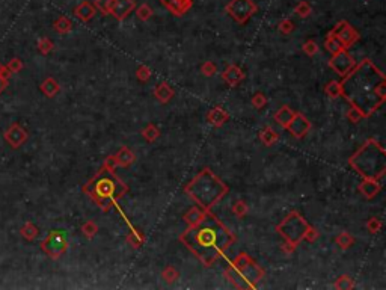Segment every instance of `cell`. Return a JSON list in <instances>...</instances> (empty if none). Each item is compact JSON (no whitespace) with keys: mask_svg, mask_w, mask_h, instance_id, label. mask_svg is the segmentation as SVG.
Here are the masks:
<instances>
[{"mask_svg":"<svg viewBox=\"0 0 386 290\" xmlns=\"http://www.w3.org/2000/svg\"><path fill=\"white\" fill-rule=\"evenodd\" d=\"M341 96L364 118L373 115L386 98L385 74L369 59H364L341 82Z\"/></svg>","mask_w":386,"mask_h":290,"instance_id":"cell-1","label":"cell"},{"mask_svg":"<svg viewBox=\"0 0 386 290\" xmlns=\"http://www.w3.org/2000/svg\"><path fill=\"white\" fill-rule=\"evenodd\" d=\"M180 240L205 266H213L233 245L236 237L207 210L198 222L189 225L187 230L180 236Z\"/></svg>","mask_w":386,"mask_h":290,"instance_id":"cell-2","label":"cell"},{"mask_svg":"<svg viewBox=\"0 0 386 290\" xmlns=\"http://www.w3.org/2000/svg\"><path fill=\"white\" fill-rule=\"evenodd\" d=\"M83 192L88 193L101 207L103 212H107L116 204V200L129 192V188L124 181L116 177L113 171L101 166L97 175L83 186Z\"/></svg>","mask_w":386,"mask_h":290,"instance_id":"cell-3","label":"cell"},{"mask_svg":"<svg viewBox=\"0 0 386 290\" xmlns=\"http://www.w3.org/2000/svg\"><path fill=\"white\" fill-rule=\"evenodd\" d=\"M184 191L198 206L210 210L222 200L229 189L210 168H205L184 188Z\"/></svg>","mask_w":386,"mask_h":290,"instance_id":"cell-4","label":"cell"},{"mask_svg":"<svg viewBox=\"0 0 386 290\" xmlns=\"http://www.w3.org/2000/svg\"><path fill=\"white\" fill-rule=\"evenodd\" d=\"M349 165L364 178L382 180L386 173L385 148L374 139H368L349 159Z\"/></svg>","mask_w":386,"mask_h":290,"instance_id":"cell-5","label":"cell"},{"mask_svg":"<svg viewBox=\"0 0 386 290\" xmlns=\"http://www.w3.org/2000/svg\"><path fill=\"white\" fill-rule=\"evenodd\" d=\"M308 228H310V224L303 219V216L300 215V213L291 212L290 215L276 227V230L284 236V239L288 243L297 247L299 243L303 240Z\"/></svg>","mask_w":386,"mask_h":290,"instance_id":"cell-6","label":"cell"},{"mask_svg":"<svg viewBox=\"0 0 386 290\" xmlns=\"http://www.w3.org/2000/svg\"><path fill=\"white\" fill-rule=\"evenodd\" d=\"M231 265H233L241 273L243 278L248 283H251L254 287H257V283L264 277V271H262L246 252H240L234 260L231 262Z\"/></svg>","mask_w":386,"mask_h":290,"instance_id":"cell-7","label":"cell"},{"mask_svg":"<svg viewBox=\"0 0 386 290\" xmlns=\"http://www.w3.org/2000/svg\"><path fill=\"white\" fill-rule=\"evenodd\" d=\"M41 250L50 258H59L68 250V239L64 230H52L41 242Z\"/></svg>","mask_w":386,"mask_h":290,"instance_id":"cell-8","label":"cell"},{"mask_svg":"<svg viewBox=\"0 0 386 290\" xmlns=\"http://www.w3.org/2000/svg\"><path fill=\"white\" fill-rule=\"evenodd\" d=\"M257 5L252 0H231L225 6V11L228 15H231L237 23L244 24L252 15L257 12Z\"/></svg>","mask_w":386,"mask_h":290,"instance_id":"cell-9","label":"cell"},{"mask_svg":"<svg viewBox=\"0 0 386 290\" xmlns=\"http://www.w3.org/2000/svg\"><path fill=\"white\" fill-rule=\"evenodd\" d=\"M356 60H354V58L347 52V49L341 50V52H338L335 55H332L331 60H329V67L338 73L341 77H346V76L356 67Z\"/></svg>","mask_w":386,"mask_h":290,"instance_id":"cell-10","label":"cell"},{"mask_svg":"<svg viewBox=\"0 0 386 290\" xmlns=\"http://www.w3.org/2000/svg\"><path fill=\"white\" fill-rule=\"evenodd\" d=\"M331 34H333L339 41H341L346 49L351 47V45L354 42H358V39H359V32L346 20L338 21L335 24V27L331 30Z\"/></svg>","mask_w":386,"mask_h":290,"instance_id":"cell-11","label":"cell"},{"mask_svg":"<svg viewBox=\"0 0 386 290\" xmlns=\"http://www.w3.org/2000/svg\"><path fill=\"white\" fill-rule=\"evenodd\" d=\"M285 129L293 136H294V138H303V136L311 130V123H310V119H308L305 115L296 112L294 116H293V119L287 124Z\"/></svg>","mask_w":386,"mask_h":290,"instance_id":"cell-12","label":"cell"},{"mask_svg":"<svg viewBox=\"0 0 386 290\" xmlns=\"http://www.w3.org/2000/svg\"><path fill=\"white\" fill-rule=\"evenodd\" d=\"M27 132L18 124V123H14L11 124V127L5 132L3 138L5 141L11 145V148H18L21 147L26 141H27Z\"/></svg>","mask_w":386,"mask_h":290,"instance_id":"cell-13","label":"cell"},{"mask_svg":"<svg viewBox=\"0 0 386 290\" xmlns=\"http://www.w3.org/2000/svg\"><path fill=\"white\" fill-rule=\"evenodd\" d=\"M134 9H136L134 0H113L110 14L118 21H122V20H126Z\"/></svg>","mask_w":386,"mask_h":290,"instance_id":"cell-14","label":"cell"},{"mask_svg":"<svg viewBox=\"0 0 386 290\" xmlns=\"http://www.w3.org/2000/svg\"><path fill=\"white\" fill-rule=\"evenodd\" d=\"M160 3L175 17H181L193 6V0H160Z\"/></svg>","mask_w":386,"mask_h":290,"instance_id":"cell-15","label":"cell"},{"mask_svg":"<svg viewBox=\"0 0 386 290\" xmlns=\"http://www.w3.org/2000/svg\"><path fill=\"white\" fill-rule=\"evenodd\" d=\"M95 14H97V8L92 2H88V0H85V2H82L80 5H77L74 8V15L85 23L92 20V17H94Z\"/></svg>","mask_w":386,"mask_h":290,"instance_id":"cell-16","label":"cell"},{"mask_svg":"<svg viewBox=\"0 0 386 290\" xmlns=\"http://www.w3.org/2000/svg\"><path fill=\"white\" fill-rule=\"evenodd\" d=\"M359 192L365 196V198H374L380 191H382V183L379 180H373V178H364V181L359 185Z\"/></svg>","mask_w":386,"mask_h":290,"instance_id":"cell-17","label":"cell"},{"mask_svg":"<svg viewBox=\"0 0 386 290\" xmlns=\"http://www.w3.org/2000/svg\"><path fill=\"white\" fill-rule=\"evenodd\" d=\"M223 80L229 85V86H237L239 83L243 82L244 79V73L241 68H239L237 65H229L226 67V70L222 74Z\"/></svg>","mask_w":386,"mask_h":290,"instance_id":"cell-18","label":"cell"},{"mask_svg":"<svg viewBox=\"0 0 386 290\" xmlns=\"http://www.w3.org/2000/svg\"><path fill=\"white\" fill-rule=\"evenodd\" d=\"M225 275L229 278V281L233 283L237 289H254V286L243 278V275H241V273L233 265H231V262H229V266L225 271Z\"/></svg>","mask_w":386,"mask_h":290,"instance_id":"cell-19","label":"cell"},{"mask_svg":"<svg viewBox=\"0 0 386 290\" xmlns=\"http://www.w3.org/2000/svg\"><path fill=\"white\" fill-rule=\"evenodd\" d=\"M175 96V91L172 89L171 85H167V83H160L159 86H156V89H154V97H156L160 103H169Z\"/></svg>","mask_w":386,"mask_h":290,"instance_id":"cell-20","label":"cell"},{"mask_svg":"<svg viewBox=\"0 0 386 290\" xmlns=\"http://www.w3.org/2000/svg\"><path fill=\"white\" fill-rule=\"evenodd\" d=\"M207 119H208V123H211L214 127H222L226 121L229 119V115H228V112L225 109H222V108H219V106H218V108H214V109L210 111Z\"/></svg>","mask_w":386,"mask_h":290,"instance_id":"cell-21","label":"cell"},{"mask_svg":"<svg viewBox=\"0 0 386 290\" xmlns=\"http://www.w3.org/2000/svg\"><path fill=\"white\" fill-rule=\"evenodd\" d=\"M41 91H42V94L45 96V97H49V98H52V97H55L59 91H60V86H59V83L53 79V77H47L45 79L42 83H41Z\"/></svg>","mask_w":386,"mask_h":290,"instance_id":"cell-22","label":"cell"},{"mask_svg":"<svg viewBox=\"0 0 386 290\" xmlns=\"http://www.w3.org/2000/svg\"><path fill=\"white\" fill-rule=\"evenodd\" d=\"M115 157H116L118 166H130L134 162V159H136V156L130 151L129 147H122L115 155Z\"/></svg>","mask_w":386,"mask_h":290,"instance_id":"cell-23","label":"cell"},{"mask_svg":"<svg viewBox=\"0 0 386 290\" xmlns=\"http://www.w3.org/2000/svg\"><path fill=\"white\" fill-rule=\"evenodd\" d=\"M294 114L296 112L293 111L291 108H288V106H282V108L275 114V119L277 121V123H279V126H282L285 129L287 124L293 119V116H294Z\"/></svg>","mask_w":386,"mask_h":290,"instance_id":"cell-24","label":"cell"},{"mask_svg":"<svg viewBox=\"0 0 386 290\" xmlns=\"http://www.w3.org/2000/svg\"><path fill=\"white\" fill-rule=\"evenodd\" d=\"M324 49H326L328 52H331L332 55H335V53H338V52H341V50H344L346 47L343 45V42L339 41L333 34H328V37H326V41H324Z\"/></svg>","mask_w":386,"mask_h":290,"instance_id":"cell-25","label":"cell"},{"mask_svg":"<svg viewBox=\"0 0 386 290\" xmlns=\"http://www.w3.org/2000/svg\"><path fill=\"white\" fill-rule=\"evenodd\" d=\"M259 139L261 142L267 145V147H272L277 139H279V135H277L272 127H266L264 130L259 132Z\"/></svg>","mask_w":386,"mask_h":290,"instance_id":"cell-26","label":"cell"},{"mask_svg":"<svg viewBox=\"0 0 386 290\" xmlns=\"http://www.w3.org/2000/svg\"><path fill=\"white\" fill-rule=\"evenodd\" d=\"M53 29L56 30L57 34H68L73 30V23L68 17H65V15H62V17H59L55 23H53Z\"/></svg>","mask_w":386,"mask_h":290,"instance_id":"cell-27","label":"cell"},{"mask_svg":"<svg viewBox=\"0 0 386 290\" xmlns=\"http://www.w3.org/2000/svg\"><path fill=\"white\" fill-rule=\"evenodd\" d=\"M20 234L26 239V240H35L39 234L38 227L34 225L32 222H26L21 228H20Z\"/></svg>","mask_w":386,"mask_h":290,"instance_id":"cell-28","label":"cell"},{"mask_svg":"<svg viewBox=\"0 0 386 290\" xmlns=\"http://www.w3.org/2000/svg\"><path fill=\"white\" fill-rule=\"evenodd\" d=\"M207 210L205 209H202L201 206H196V207H192L186 215H184V219H186V222L189 224V225H192V224H195V222H198L201 218L204 216V213H205Z\"/></svg>","mask_w":386,"mask_h":290,"instance_id":"cell-29","label":"cell"},{"mask_svg":"<svg viewBox=\"0 0 386 290\" xmlns=\"http://www.w3.org/2000/svg\"><path fill=\"white\" fill-rule=\"evenodd\" d=\"M336 243H338V247L339 248H343V250H349L353 243H354V237L350 234V233H347V232H343V233H339L338 236H336Z\"/></svg>","mask_w":386,"mask_h":290,"instance_id":"cell-30","label":"cell"},{"mask_svg":"<svg viewBox=\"0 0 386 290\" xmlns=\"http://www.w3.org/2000/svg\"><path fill=\"white\" fill-rule=\"evenodd\" d=\"M324 93L331 98H336L341 96V83L338 80H331L326 86H324Z\"/></svg>","mask_w":386,"mask_h":290,"instance_id":"cell-31","label":"cell"},{"mask_svg":"<svg viewBox=\"0 0 386 290\" xmlns=\"http://www.w3.org/2000/svg\"><path fill=\"white\" fill-rule=\"evenodd\" d=\"M311 12H312V8L306 0H302V2H299L294 8V14L300 19H308L311 15Z\"/></svg>","mask_w":386,"mask_h":290,"instance_id":"cell-32","label":"cell"},{"mask_svg":"<svg viewBox=\"0 0 386 290\" xmlns=\"http://www.w3.org/2000/svg\"><path fill=\"white\" fill-rule=\"evenodd\" d=\"M142 136L148 141V142H154L159 136H160V130L154 126V124H148L144 130H142Z\"/></svg>","mask_w":386,"mask_h":290,"instance_id":"cell-33","label":"cell"},{"mask_svg":"<svg viewBox=\"0 0 386 290\" xmlns=\"http://www.w3.org/2000/svg\"><path fill=\"white\" fill-rule=\"evenodd\" d=\"M127 240H129V243L133 248H139L144 243V234H141L134 227H131V232H130Z\"/></svg>","mask_w":386,"mask_h":290,"instance_id":"cell-34","label":"cell"},{"mask_svg":"<svg viewBox=\"0 0 386 290\" xmlns=\"http://www.w3.org/2000/svg\"><path fill=\"white\" fill-rule=\"evenodd\" d=\"M136 15H137V19L139 20H142V21H148L151 17H152V9L148 3H144L141 6H137L136 8Z\"/></svg>","mask_w":386,"mask_h":290,"instance_id":"cell-35","label":"cell"},{"mask_svg":"<svg viewBox=\"0 0 386 290\" xmlns=\"http://www.w3.org/2000/svg\"><path fill=\"white\" fill-rule=\"evenodd\" d=\"M98 232V225L94 222V221H88L82 225V233L88 237V239H92Z\"/></svg>","mask_w":386,"mask_h":290,"instance_id":"cell-36","label":"cell"},{"mask_svg":"<svg viewBox=\"0 0 386 290\" xmlns=\"http://www.w3.org/2000/svg\"><path fill=\"white\" fill-rule=\"evenodd\" d=\"M335 287L339 289V290H350V289L354 287V283H353V280L349 275H343V277H339L336 280Z\"/></svg>","mask_w":386,"mask_h":290,"instance_id":"cell-37","label":"cell"},{"mask_svg":"<svg viewBox=\"0 0 386 290\" xmlns=\"http://www.w3.org/2000/svg\"><path fill=\"white\" fill-rule=\"evenodd\" d=\"M112 3H113V0H95V2H94V6H95L97 11H100L101 14L109 15V14H110Z\"/></svg>","mask_w":386,"mask_h":290,"instance_id":"cell-38","label":"cell"},{"mask_svg":"<svg viewBox=\"0 0 386 290\" xmlns=\"http://www.w3.org/2000/svg\"><path fill=\"white\" fill-rule=\"evenodd\" d=\"M53 42L49 39V38H39V41H38V50L42 53V55H49L52 50H53Z\"/></svg>","mask_w":386,"mask_h":290,"instance_id":"cell-39","label":"cell"},{"mask_svg":"<svg viewBox=\"0 0 386 290\" xmlns=\"http://www.w3.org/2000/svg\"><path fill=\"white\" fill-rule=\"evenodd\" d=\"M163 278H165V281H167V283H174L177 278H178V271L174 268V266H166V269L163 271Z\"/></svg>","mask_w":386,"mask_h":290,"instance_id":"cell-40","label":"cell"},{"mask_svg":"<svg viewBox=\"0 0 386 290\" xmlns=\"http://www.w3.org/2000/svg\"><path fill=\"white\" fill-rule=\"evenodd\" d=\"M6 68H8V71H9L11 74L18 73V71L23 70V60H21L20 58H12V59L9 60V62H8Z\"/></svg>","mask_w":386,"mask_h":290,"instance_id":"cell-41","label":"cell"},{"mask_svg":"<svg viewBox=\"0 0 386 290\" xmlns=\"http://www.w3.org/2000/svg\"><path fill=\"white\" fill-rule=\"evenodd\" d=\"M277 29H279V32H282L284 35H290L293 30H294V23H293L290 19H284V20H281L279 24H277Z\"/></svg>","mask_w":386,"mask_h":290,"instance_id":"cell-42","label":"cell"},{"mask_svg":"<svg viewBox=\"0 0 386 290\" xmlns=\"http://www.w3.org/2000/svg\"><path fill=\"white\" fill-rule=\"evenodd\" d=\"M367 228H368V232L371 233V234H376L380 232V228H382V221L379 218H369L368 222H367Z\"/></svg>","mask_w":386,"mask_h":290,"instance_id":"cell-43","label":"cell"},{"mask_svg":"<svg viewBox=\"0 0 386 290\" xmlns=\"http://www.w3.org/2000/svg\"><path fill=\"white\" fill-rule=\"evenodd\" d=\"M136 74H137V79L141 82H148L151 79V70L147 65H139Z\"/></svg>","mask_w":386,"mask_h":290,"instance_id":"cell-44","label":"cell"},{"mask_svg":"<svg viewBox=\"0 0 386 290\" xmlns=\"http://www.w3.org/2000/svg\"><path fill=\"white\" fill-rule=\"evenodd\" d=\"M216 71H218V67H216L214 62H211V60H207V62H204L202 67H201V73H202L204 76H207V77L214 76Z\"/></svg>","mask_w":386,"mask_h":290,"instance_id":"cell-45","label":"cell"},{"mask_svg":"<svg viewBox=\"0 0 386 290\" xmlns=\"http://www.w3.org/2000/svg\"><path fill=\"white\" fill-rule=\"evenodd\" d=\"M233 213L236 216H239V218H241V216H244L246 213H248V206H246V203L244 201H241V200H239L234 206H233Z\"/></svg>","mask_w":386,"mask_h":290,"instance_id":"cell-46","label":"cell"},{"mask_svg":"<svg viewBox=\"0 0 386 290\" xmlns=\"http://www.w3.org/2000/svg\"><path fill=\"white\" fill-rule=\"evenodd\" d=\"M303 52H305L308 56H314V55H317V52H318V45L314 42V39H308V41L303 44Z\"/></svg>","mask_w":386,"mask_h":290,"instance_id":"cell-47","label":"cell"},{"mask_svg":"<svg viewBox=\"0 0 386 290\" xmlns=\"http://www.w3.org/2000/svg\"><path fill=\"white\" fill-rule=\"evenodd\" d=\"M252 104L255 106L257 109H261V108H264V106L267 104V97L264 96V94H261V93H258V94H255L254 97H252Z\"/></svg>","mask_w":386,"mask_h":290,"instance_id":"cell-48","label":"cell"},{"mask_svg":"<svg viewBox=\"0 0 386 290\" xmlns=\"http://www.w3.org/2000/svg\"><path fill=\"white\" fill-rule=\"evenodd\" d=\"M347 118L350 119V123H353V124H358V123H359V121H361L364 116H362V114H361L358 109H354L353 106H351V108L349 109V112H347Z\"/></svg>","mask_w":386,"mask_h":290,"instance_id":"cell-49","label":"cell"},{"mask_svg":"<svg viewBox=\"0 0 386 290\" xmlns=\"http://www.w3.org/2000/svg\"><path fill=\"white\" fill-rule=\"evenodd\" d=\"M317 237H318V232L315 230V228L310 227V228H308V230H306V233H305V237H303V240H308V242H314Z\"/></svg>","mask_w":386,"mask_h":290,"instance_id":"cell-50","label":"cell"},{"mask_svg":"<svg viewBox=\"0 0 386 290\" xmlns=\"http://www.w3.org/2000/svg\"><path fill=\"white\" fill-rule=\"evenodd\" d=\"M103 166H104V168H107V170L113 171L115 168L118 166V162H116V157H115V155H113V156H109V157H107Z\"/></svg>","mask_w":386,"mask_h":290,"instance_id":"cell-51","label":"cell"},{"mask_svg":"<svg viewBox=\"0 0 386 290\" xmlns=\"http://www.w3.org/2000/svg\"><path fill=\"white\" fill-rule=\"evenodd\" d=\"M8 85H9V79L3 77V76H0V94H2L3 91L8 88Z\"/></svg>","mask_w":386,"mask_h":290,"instance_id":"cell-52","label":"cell"},{"mask_svg":"<svg viewBox=\"0 0 386 290\" xmlns=\"http://www.w3.org/2000/svg\"><path fill=\"white\" fill-rule=\"evenodd\" d=\"M294 248H296V247H294V245H291V243H288V242L282 247V250H284L285 252H293V251H294Z\"/></svg>","mask_w":386,"mask_h":290,"instance_id":"cell-53","label":"cell"}]
</instances>
